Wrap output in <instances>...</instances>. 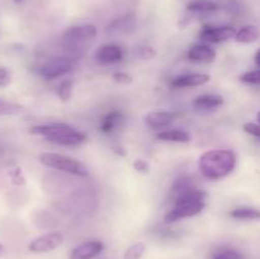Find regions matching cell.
I'll return each instance as SVG.
<instances>
[{"mask_svg":"<svg viewBox=\"0 0 260 259\" xmlns=\"http://www.w3.org/2000/svg\"><path fill=\"white\" fill-rule=\"evenodd\" d=\"M156 139L160 141L165 142H185L190 141V135L187 131H183V130L174 128V130H165V131L159 132L156 135Z\"/></svg>","mask_w":260,"mask_h":259,"instance_id":"obj_18","label":"cell"},{"mask_svg":"<svg viewBox=\"0 0 260 259\" xmlns=\"http://www.w3.org/2000/svg\"><path fill=\"white\" fill-rule=\"evenodd\" d=\"M3 249H4V248H3V245H2V244H0V253H2V251H3Z\"/></svg>","mask_w":260,"mask_h":259,"instance_id":"obj_33","label":"cell"},{"mask_svg":"<svg viewBox=\"0 0 260 259\" xmlns=\"http://www.w3.org/2000/svg\"><path fill=\"white\" fill-rule=\"evenodd\" d=\"M134 168H135V170H136V172H139V173H147V172H149V164H147L146 160H142V159L135 160Z\"/></svg>","mask_w":260,"mask_h":259,"instance_id":"obj_30","label":"cell"},{"mask_svg":"<svg viewBox=\"0 0 260 259\" xmlns=\"http://www.w3.org/2000/svg\"><path fill=\"white\" fill-rule=\"evenodd\" d=\"M238 157L233 150H210L200 156V170L203 177L218 180L228 177L235 170Z\"/></svg>","mask_w":260,"mask_h":259,"instance_id":"obj_1","label":"cell"},{"mask_svg":"<svg viewBox=\"0 0 260 259\" xmlns=\"http://www.w3.org/2000/svg\"><path fill=\"white\" fill-rule=\"evenodd\" d=\"M210 75L208 74L192 73L184 74V75L175 76L170 81V86L173 88H192V86L205 85L210 81Z\"/></svg>","mask_w":260,"mask_h":259,"instance_id":"obj_11","label":"cell"},{"mask_svg":"<svg viewBox=\"0 0 260 259\" xmlns=\"http://www.w3.org/2000/svg\"><path fill=\"white\" fill-rule=\"evenodd\" d=\"M174 121V114L169 112H151L145 117V122L154 130H162L169 127Z\"/></svg>","mask_w":260,"mask_h":259,"instance_id":"obj_14","label":"cell"},{"mask_svg":"<svg viewBox=\"0 0 260 259\" xmlns=\"http://www.w3.org/2000/svg\"><path fill=\"white\" fill-rule=\"evenodd\" d=\"M73 89H74V80H73V79H68V80H63L57 88L58 98H60L62 102L70 101L71 95H73Z\"/></svg>","mask_w":260,"mask_h":259,"instance_id":"obj_24","label":"cell"},{"mask_svg":"<svg viewBox=\"0 0 260 259\" xmlns=\"http://www.w3.org/2000/svg\"><path fill=\"white\" fill-rule=\"evenodd\" d=\"M104 245L102 241L93 240L76 246L70 253V259H94L103 251Z\"/></svg>","mask_w":260,"mask_h":259,"instance_id":"obj_12","label":"cell"},{"mask_svg":"<svg viewBox=\"0 0 260 259\" xmlns=\"http://www.w3.org/2000/svg\"><path fill=\"white\" fill-rule=\"evenodd\" d=\"M29 134L43 136L47 141L61 146H78L86 141V135L66 123L38 124L29 130Z\"/></svg>","mask_w":260,"mask_h":259,"instance_id":"obj_3","label":"cell"},{"mask_svg":"<svg viewBox=\"0 0 260 259\" xmlns=\"http://www.w3.org/2000/svg\"><path fill=\"white\" fill-rule=\"evenodd\" d=\"M230 216L235 220H260V210L254 207H239L231 211Z\"/></svg>","mask_w":260,"mask_h":259,"instance_id":"obj_20","label":"cell"},{"mask_svg":"<svg viewBox=\"0 0 260 259\" xmlns=\"http://www.w3.org/2000/svg\"><path fill=\"white\" fill-rule=\"evenodd\" d=\"M211 259H244L243 254L233 248H222L216 250L211 255Z\"/></svg>","mask_w":260,"mask_h":259,"instance_id":"obj_22","label":"cell"},{"mask_svg":"<svg viewBox=\"0 0 260 259\" xmlns=\"http://www.w3.org/2000/svg\"><path fill=\"white\" fill-rule=\"evenodd\" d=\"M256 119H258V123H260V111L256 113Z\"/></svg>","mask_w":260,"mask_h":259,"instance_id":"obj_32","label":"cell"},{"mask_svg":"<svg viewBox=\"0 0 260 259\" xmlns=\"http://www.w3.org/2000/svg\"><path fill=\"white\" fill-rule=\"evenodd\" d=\"M254 61H255V65L260 68V50L256 51L255 56H254Z\"/></svg>","mask_w":260,"mask_h":259,"instance_id":"obj_31","label":"cell"},{"mask_svg":"<svg viewBox=\"0 0 260 259\" xmlns=\"http://www.w3.org/2000/svg\"><path fill=\"white\" fill-rule=\"evenodd\" d=\"M223 104V96L218 94H202L193 101V107L201 111H210Z\"/></svg>","mask_w":260,"mask_h":259,"instance_id":"obj_15","label":"cell"},{"mask_svg":"<svg viewBox=\"0 0 260 259\" xmlns=\"http://www.w3.org/2000/svg\"><path fill=\"white\" fill-rule=\"evenodd\" d=\"M112 79H113L116 83L124 84V85L132 84V81H134L132 76H129L128 74L123 73V71H117V73H113V75H112Z\"/></svg>","mask_w":260,"mask_h":259,"instance_id":"obj_28","label":"cell"},{"mask_svg":"<svg viewBox=\"0 0 260 259\" xmlns=\"http://www.w3.org/2000/svg\"><path fill=\"white\" fill-rule=\"evenodd\" d=\"M188 60L193 61V62L200 63H210L213 62L217 57V52L215 48L211 47L210 45L206 43H197V45L190 46L187 53Z\"/></svg>","mask_w":260,"mask_h":259,"instance_id":"obj_10","label":"cell"},{"mask_svg":"<svg viewBox=\"0 0 260 259\" xmlns=\"http://www.w3.org/2000/svg\"><path fill=\"white\" fill-rule=\"evenodd\" d=\"M236 29L231 25L205 24L200 30V40L205 43H222L235 38Z\"/></svg>","mask_w":260,"mask_h":259,"instance_id":"obj_6","label":"cell"},{"mask_svg":"<svg viewBox=\"0 0 260 259\" xmlns=\"http://www.w3.org/2000/svg\"><path fill=\"white\" fill-rule=\"evenodd\" d=\"M135 56H136L139 60L149 61L156 56V50H155L152 46L149 45H140L135 48Z\"/></svg>","mask_w":260,"mask_h":259,"instance_id":"obj_23","label":"cell"},{"mask_svg":"<svg viewBox=\"0 0 260 259\" xmlns=\"http://www.w3.org/2000/svg\"><path fill=\"white\" fill-rule=\"evenodd\" d=\"M98 33V29L94 24L73 25L63 32V38L70 43H79L84 41L93 40Z\"/></svg>","mask_w":260,"mask_h":259,"instance_id":"obj_8","label":"cell"},{"mask_svg":"<svg viewBox=\"0 0 260 259\" xmlns=\"http://www.w3.org/2000/svg\"><path fill=\"white\" fill-rule=\"evenodd\" d=\"M63 239L65 238H63L62 233L52 231V233H47L45 235L33 239L28 245V249L32 253H50V251L55 250L58 246L62 245Z\"/></svg>","mask_w":260,"mask_h":259,"instance_id":"obj_7","label":"cell"},{"mask_svg":"<svg viewBox=\"0 0 260 259\" xmlns=\"http://www.w3.org/2000/svg\"><path fill=\"white\" fill-rule=\"evenodd\" d=\"M135 19L131 15L127 17H122L112 22L111 24L107 27L106 33H129L135 29Z\"/></svg>","mask_w":260,"mask_h":259,"instance_id":"obj_19","label":"cell"},{"mask_svg":"<svg viewBox=\"0 0 260 259\" xmlns=\"http://www.w3.org/2000/svg\"><path fill=\"white\" fill-rule=\"evenodd\" d=\"M78 66V61L73 57H52L46 61L40 68V75L46 80H55L66 74L71 73Z\"/></svg>","mask_w":260,"mask_h":259,"instance_id":"obj_5","label":"cell"},{"mask_svg":"<svg viewBox=\"0 0 260 259\" xmlns=\"http://www.w3.org/2000/svg\"><path fill=\"white\" fill-rule=\"evenodd\" d=\"M12 81V75H10L9 70L4 68H0V86L9 85Z\"/></svg>","mask_w":260,"mask_h":259,"instance_id":"obj_29","label":"cell"},{"mask_svg":"<svg viewBox=\"0 0 260 259\" xmlns=\"http://www.w3.org/2000/svg\"><path fill=\"white\" fill-rule=\"evenodd\" d=\"M15 3H20V2H23V0H14Z\"/></svg>","mask_w":260,"mask_h":259,"instance_id":"obj_34","label":"cell"},{"mask_svg":"<svg viewBox=\"0 0 260 259\" xmlns=\"http://www.w3.org/2000/svg\"><path fill=\"white\" fill-rule=\"evenodd\" d=\"M40 163L52 169L61 170L68 174L78 175V177H86L89 173L88 168L84 163L56 152H43L40 155Z\"/></svg>","mask_w":260,"mask_h":259,"instance_id":"obj_4","label":"cell"},{"mask_svg":"<svg viewBox=\"0 0 260 259\" xmlns=\"http://www.w3.org/2000/svg\"><path fill=\"white\" fill-rule=\"evenodd\" d=\"M206 198H207L206 192L194 187L189 188L175 198L174 207L165 215L164 221L167 223H170L177 222L183 218L197 216L205 208Z\"/></svg>","mask_w":260,"mask_h":259,"instance_id":"obj_2","label":"cell"},{"mask_svg":"<svg viewBox=\"0 0 260 259\" xmlns=\"http://www.w3.org/2000/svg\"><path fill=\"white\" fill-rule=\"evenodd\" d=\"M243 130L246 134L251 135L255 139L260 140V123H254V122H246L244 123Z\"/></svg>","mask_w":260,"mask_h":259,"instance_id":"obj_27","label":"cell"},{"mask_svg":"<svg viewBox=\"0 0 260 259\" xmlns=\"http://www.w3.org/2000/svg\"><path fill=\"white\" fill-rule=\"evenodd\" d=\"M124 121H126V117L121 111H111L103 117L99 128L104 134H111V132L116 131L119 127L123 126Z\"/></svg>","mask_w":260,"mask_h":259,"instance_id":"obj_13","label":"cell"},{"mask_svg":"<svg viewBox=\"0 0 260 259\" xmlns=\"http://www.w3.org/2000/svg\"><path fill=\"white\" fill-rule=\"evenodd\" d=\"M145 251H146V245L144 243H136L127 248L123 259H141Z\"/></svg>","mask_w":260,"mask_h":259,"instance_id":"obj_25","label":"cell"},{"mask_svg":"<svg viewBox=\"0 0 260 259\" xmlns=\"http://www.w3.org/2000/svg\"><path fill=\"white\" fill-rule=\"evenodd\" d=\"M22 112H24V107L20 104L0 99V116H15Z\"/></svg>","mask_w":260,"mask_h":259,"instance_id":"obj_21","label":"cell"},{"mask_svg":"<svg viewBox=\"0 0 260 259\" xmlns=\"http://www.w3.org/2000/svg\"><path fill=\"white\" fill-rule=\"evenodd\" d=\"M240 80L245 84H251V85H260V69L256 70L246 71L245 74L240 76Z\"/></svg>","mask_w":260,"mask_h":259,"instance_id":"obj_26","label":"cell"},{"mask_svg":"<svg viewBox=\"0 0 260 259\" xmlns=\"http://www.w3.org/2000/svg\"><path fill=\"white\" fill-rule=\"evenodd\" d=\"M123 48L118 45H113V43L102 45L95 52L96 61H98L99 63H103V65L119 62L121 60H123Z\"/></svg>","mask_w":260,"mask_h":259,"instance_id":"obj_9","label":"cell"},{"mask_svg":"<svg viewBox=\"0 0 260 259\" xmlns=\"http://www.w3.org/2000/svg\"><path fill=\"white\" fill-rule=\"evenodd\" d=\"M217 3L212 0H192L188 3L187 10L193 14H211L218 10Z\"/></svg>","mask_w":260,"mask_h":259,"instance_id":"obj_17","label":"cell"},{"mask_svg":"<svg viewBox=\"0 0 260 259\" xmlns=\"http://www.w3.org/2000/svg\"><path fill=\"white\" fill-rule=\"evenodd\" d=\"M260 37V30L256 25L254 24H246L243 25L239 30H236L235 41L238 43H244V45H249L255 41H258Z\"/></svg>","mask_w":260,"mask_h":259,"instance_id":"obj_16","label":"cell"}]
</instances>
